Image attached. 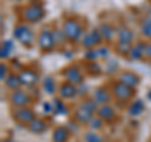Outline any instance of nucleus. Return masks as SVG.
Returning <instances> with one entry per match:
<instances>
[{
    "label": "nucleus",
    "mask_w": 151,
    "mask_h": 142,
    "mask_svg": "<svg viewBox=\"0 0 151 142\" xmlns=\"http://www.w3.org/2000/svg\"><path fill=\"white\" fill-rule=\"evenodd\" d=\"M68 133H69V130L67 127H63V126H59L57 127L53 132V142H65L68 138Z\"/></svg>",
    "instance_id": "obj_19"
},
{
    "label": "nucleus",
    "mask_w": 151,
    "mask_h": 142,
    "mask_svg": "<svg viewBox=\"0 0 151 142\" xmlns=\"http://www.w3.org/2000/svg\"><path fill=\"white\" fill-rule=\"evenodd\" d=\"M119 80L122 82L126 86H129L131 88H135L139 86L140 83V78L137 74H135L134 72H130V70H126V72H122L119 77Z\"/></svg>",
    "instance_id": "obj_11"
},
{
    "label": "nucleus",
    "mask_w": 151,
    "mask_h": 142,
    "mask_svg": "<svg viewBox=\"0 0 151 142\" xmlns=\"http://www.w3.org/2000/svg\"><path fill=\"white\" fill-rule=\"evenodd\" d=\"M98 29H100L103 39H106L107 42H111L116 35V29L111 24H108V23H101Z\"/></svg>",
    "instance_id": "obj_16"
},
{
    "label": "nucleus",
    "mask_w": 151,
    "mask_h": 142,
    "mask_svg": "<svg viewBox=\"0 0 151 142\" xmlns=\"http://www.w3.org/2000/svg\"><path fill=\"white\" fill-rule=\"evenodd\" d=\"M98 57V52L97 49H88L86 53H84V58H86L87 60H96V58Z\"/></svg>",
    "instance_id": "obj_32"
},
{
    "label": "nucleus",
    "mask_w": 151,
    "mask_h": 142,
    "mask_svg": "<svg viewBox=\"0 0 151 142\" xmlns=\"http://www.w3.org/2000/svg\"><path fill=\"white\" fill-rule=\"evenodd\" d=\"M5 86L9 89H12V91H17V89H19L22 86V80L19 78V75L10 74V75H8V78L5 79Z\"/></svg>",
    "instance_id": "obj_21"
},
{
    "label": "nucleus",
    "mask_w": 151,
    "mask_h": 142,
    "mask_svg": "<svg viewBox=\"0 0 151 142\" xmlns=\"http://www.w3.org/2000/svg\"><path fill=\"white\" fill-rule=\"evenodd\" d=\"M84 141L86 142H103L102 137L97 132H93V131H89L84 135Z\"/></svg>",
    "instance_id": "obj_29"
},
{
    "label": "nucleus",
    "mask_w": 151,
    "mask_h": 142,
    "mask_svg": "<svg viewBox=\"0 0 151 142\" xmlns=\"http://www.w3.org/2000/svg\"><path fill=\"white\" fill-rule=\"evenodd\" d=\"M93 99L97 102V105H108L112 99V94L111 92L108 91L107 88H103V87H100L97 89H94L93 92Z\"/></svg>",
    "instance_id": "obj_10"
},
{
    "label": "nucleus",
    "mask_w": 151,
    "mask_h": 142,
    "mask_svg": "<svg viewBox=\"0 0 151 142\" xmlns=\"http://www.w3.org/2000/svg\"><path fill=\"white\" fill-rule=\"evenodd\" d=\"M22 18L28 23H38L44 18V9L38 4H30L23 8Z\"/></svg>",
    "instance_id": "obj_2"
},
{
    "label": "nucleus",
    "mask_w": 151,
    "mask_h": 142,
    "mask_svg": "<svg viewBox=\"0 0 151 142\" xmlns=\"http://www.w3.org/2000/svg\"><path fill=\"white\" fill-rule=\"evenodd\" d=\"M117 40L122 42V43H132V40H134V33L129 28L121 27L117 30Z\"/></svg>",
    "instance_id": "obj_17"
},
{
    "label": "nucleus",
    "mask_w": 151,
    "mask_h": 142,
    "mask_svg": "<svg viewBox=\"0 0 151 142\" xmlns=\"http://www.w3.org/2000/svg\"><path fill=\"white\" fill-rule=\"evenodd\" d=\"M112 94L120 102H126L134 96V88L126 86V84L119 80V82H115L112 84Z\"/></svg>",
    "instance_id": "obj_4"
},
{
    "label": "nucleus",
    "mask_w": 151,
    "mask_h": 142,
    "mask_svg": "<svg viewBox=\"0 0 151 142\" xmlns=\"http://www.w3.org/2000/svg\"><path fill=\"white\" fill-rule=\"evenodd\" d=\"M92 118H93V113L88 112L87 110H84V108L81 107V106L74 111V120L77 121L78 123H81V125L89 123Z\"/></svg>",
    "instance_id": "obj_12"
},
{
    "label": "nucleus",
    "mask_w": 151,
    "mask_h": 142,
    "mask_svg": "<svg viewBox=\"0 0 151 142\" xmlns=\"http://www.w3.org/2000/svg\"><path fill=\"white\" fill-rule=\"evenodd\" d=\"M140 29H141V34L147 39H151V18L150 16H145L141 19L140 22Z\"/></svg>",
    "instance_id": "obj_20"
},
{
    "label": "nucleus",
    "mask_w": 151,
    "mask_h": 142,
    "mask_svg": "<svg viewBox=\"0 0 151 142\" xmlns=\"http://www.w3.org/2000/svg\"><path fill=\"white\" fill-rule=\"evenodd\" d=\"M6 72H8V67H6V65L5 64L0 65V78H1V80H5L8 78Z\"/></svg>",
    "instance_id": "obj_34"
},
{
    "label": "nucleus",
    "mask_w": 151,
    "mask_h": 142,
    "mask_svg": "<svg viewBox=\"0 0 151 142\" xmlns=\"http://www.w3.org/2000/svg\"><path fill=\"white\" fill-rule=\"evenodd\" d=\"M30 97L27 92L22 91V89H17V91H13L10 94V102L13 106H15L17 108L20 107H25L30 103Z\"/></svg>",
    "instance_id": "obj_7"
},
{
    "label": "nucleus",
    "mask_w": 151,
    "mask_h": 142,
    "mask_svg": "<svg viewBox=\"0 0 151 142\" xmlns=\"http://www.w3.org/2000/svg\"><path fill=\"white\" fill-rule=\"evenodd\" d=\"M13 117L15 118L18 122H20V123H28V125H29L30 122L35 118V115H34V112H33L30 108L20 107V108L14 110Z\"/></svg>",
    "instance_id": "obj_8"
},
{
    "label": "nucleus",
    "mask_w": 151,
    "mask_h": 142,
    "mask_svg": "<svg viewBox=\"0 0 151 142\" xmlns=\"http://www.w3.org/2000/svg\"><path fill=\"white\" fill-rule=\"evenodd\" d=\"M4 142H14V141H9V140H6V141H4Z\"/></svg>",
    "instance_id": "obj_43"
},
{
    "label": "nucleus",
    "mask_w": 151,
    "mask_h": 142,
    "mask_svg": "<svg viewBox=\"0 0 151 142\" xmlns=\"http://www.w3.org/2000/svg\"><path fill=\"white\" fill-rule=\"evenodd\" d=\"M146 47V42H139L136 45L132 47L131 52L129 53V58L131 60H140L144 57V50Z\"/></svg>",
    "instance_id": "obj_15"
},
{
    "label": "nucleus",
    "mask_w": 151,
    "mask_h": 142,
    "mask_svg": "<svg viewBox=\"0 0 151 142\" xmlns=\"http://www.w3.org/2000/svg\"><path fill=\"white\" fill-rule=\"evenodd\" d=\"M62 30L64 32L67 39L73 42V43L82 39V37L84 34L82 24L78 20H76V19H67L62 25Z\"/></svg>",
    "instance_id": "obj_1"
},
{
    "label": "nucleus",
    "mask_w": 151,
    "mask_h": 142,
    "mask_svg": "<svg viewBox=\"0 0 151 142\" xmlns=\"http://www.w3.org/2000/svg\"><path fill=\"white\" fill-rule=\"evenodd\" d=\"M77 89H78V94H84V93H87V86H86L84 83L77 86Z\"/></svg>",
    "instance_id": "obj_38"
},
{
    "label": "nucleus",
    "mask_w": 151,
    "mask_h": 142,
    "mask_svg": "<svg viewBox=\"0 0 151 142\" xmlns=\"http://www.w3.org/2000/svg\"><path fill=\"white\" fill-rule=\"evenodd\" d=\"M144 108H145L144 102L141 101V99H136V101H134L129 106V110H127V111H129L130 116H139L140 113L144 111Z\"/></svg>",
    "instance_id": "obj_22"
},
{
    "label": "nucleus",
    "mask_w": 151,
    "mask_h": 142,
    "mask_svg": "<svg viewBox=\"0 0 151 142\" xmlns=\"http://www.w3.org/2000/svg\"><path fill=\"white\" fill-rule=\"evenodd\" d=\"M81 42H82V45L86 47L87 49H92L93 47L96 45V43H94V39L92 37V33H86V34H83Z\"/></svg>",
    "instance_id": "obj_27"
},
{
    "label": "nucleus",
    "mask_w": 151,
    "mask_h": 142,
    "mask_svg": "<svg viewBox=\"0 0 151 142\" xmlns=\"http://www.w3.org/2000/svg\"><path fill=\"white\" fill-rule=\"evenodd\" d=\"M74 123H76V122H73V121H70L69 123H68V126H72V130H70V131H74V130H77V128H78V127L76 126Z\"/></svg>",
    "instance_id": "obj_41"
},
{
    "label": "nucleus",
    "mask_w": 151,
    "mask_h": 142,
    "mask_svg": "<svg viewBox=\"0 0 151 142\" xmlns=\"http://www.w3.org/2000/svg\"><path fill=\"white\" fill-rule=\"evenodd\" d=\"M97 52H98V57H107L108 55V49L105 48V47H102V48H97Z\"/></svg>",
    "instance_id": "obj_37"
},
{
    "label": "nucleus",
    "mask_w": 151,
    "mask_h": 142,
    "mask_svg": "<svg viewBox=\"0 0 151 142\" xmlns=\"http://www.w3.org/2000/svg\"><path fill=\"white\" fill-rule=\"evenodd\" d=\"M9 54H10V49L6 48L5 45H1V50H0V57L4 59V58H8Z\"/></svg>",
    "instance_id": "obj_35"
},
{
    "label": "nucleus",
    "mask_w": 151,
    "mask_h": 142,
    "mask_svg": "<svg viewBox=\"0 0 151 142\" xmlns=\"http://www.w3.org/2000/svg\"><path fill=\"white\" fill-rule=\"evenodd\" d=\"M38 45L44 52L53 50V48L55 47V43H54V38H53L52 30H49V29L40 30L39 35H38Z\"/></svg>",
    "instance_id": "obj_5"
},
{
    "label": "nucleus",
    "mask_w": 151,
    "mask_h": 142,
    "mask_svg": "<svg viewBox=\"0 0 151 142\" xmlns=\"http://www.w3.org/2000/svg\"><path fill=\"white\" fill-rule=\"evenodd\" d=\"M102 121H103V120H101L100 117H98V118H92L91 122H89L88 125L91 126L93 130H100L101 127L103 126V122H102Z\"/></svg>",
    "instance_id": "obj_33"
},
{
    "label": "nucleus",
    "mask_w": 151,
    "mask_h": 142,
    "mask_svg": "<svg viewBox=\"0 0 151 142\" xmlns=\"http://www.w3.org/2000/svg\"><path fill=\"white\" fill-rule=\"evenodd\" d=\"M115 115H116L115 108L110 105H103L98 108V111H97V116L103 121H111L112 118L115 117Z\"/></svg>",
    "instance_id": "obj_14"
},
{
    "label": "nucleus",
    "mask_w": 151,
    "mask_h": 142,
    "mask_svg": "<svg viewBox=\"0 0 151 142\" xmlns=\"http://www.w3.org/2000/svg\"><path fill=\"white\" fill-rule=\"evenodd\" d=\"M13 35L15 39H18L22 44H24L27 47H30L34 43V33L32 29H29L25 24H18L14 28Z\"/></svg>",
    "instance_id": "obj_3"
},
{
    "label": "nucleus",
    "mask_w": 151,
    "mask_h": 142,
    "mask_svg": "<svg viewBox=\"0 0 151 142\" xmlns=\"http://www.w3.org/2000/svg\"><path fill=\"white\" fill-rule=\"evenodd\" d=\"M3 45H5L6 47V48H9V49H13V47H14V44H13V40H5V42H4V43H3Z\"/></svg>",
    "instance_id": "obj_40"
},
{
    "label": "nucleus",
    "mask_w": 151,
    "mask_h": 142,
    "mask_svg": "<svg viewBox=\"0 0 151 142\" xmlns=\"http://www.w3.org/2000/svg\"><path fill=\"white\" fill-rule=\"evenodd\" d=\"M91 33H92V37H93V39H94V43H96V45H100L102 43V40H103V37L101 34L100 29H98V28H94V29Z\"/></svg>",
    "instance_id": "obj_31"
},
{
    "label": "nucleus",
    "mask_w": 151,
    "mask_h": 142,
    "mask_svg": "<svg viewBox=\"0 0 151 142\" xmlns=\"http://www.w3.org/2000/svg\"><path fill=\"white\" fill-rule=\"evenodd\" d=\"M59 94L62 98H73L78 94V89H77V86L74 84L69 83V82H65L63 83L62 86L59 88Z\"/></svg>",
    "instance_id": "obj_13"
},
{
    "label": "nucleus",
    "mask_w": 151,
    "mask_h": 142,
    "mask_svg": "<svg viewBox=\"0 0 151 142\" xmlns=\"http://www.w3.org/2000/svg\"><path fill=\"white\" fill-rule=\"evenodd\" d=\"M43 89L48 94H53L55 92V89H57L55 80L52 78V77H45L43 79Z\"/></svg>",
    "instance_id": "obj_23"
},
{
    "label": "nucleus",
    "mask_w": 151,
    "mask_h": 142,
    "mask_svg": "<svg viewBox=\"0 0 151 142\" xmlns=\"http://www.w3.org/2000/svg\"><path fill=\"white\" fill-rule=\"evenodd\" d=\"M43 110H44V113H50L52 112V106H50L49 102L43 103Z\"/></svg>",
    "instance_id": "obj_39"
},
{
    "label": "nucleus",
    "mask_w": 151,
    "mask_h": 142,
    "mask_svg": "<svg viewBox=\"0 0 151 142\" xmlns=\"http://www.w3.org/2000/svg\"><path fill=\"white\" fill-rule=\"evenodd\" d=\"M79 106L83 107L84 110H87L88 112H91V113L97 112L98 108H100V107H98V105H97V102L94 101V99H83Z\"/></svg>",
    "instance_id": "obj_24"
},
{
    "label": "nucleus",
    "mask_w": 151,
    "mask_h": 142,
    "mask_svg": "<svg viewBox=\"0 0 151 142\" xmlns=\"http://www.w3.org/2000/svg\"><path fill=\"white\" fill-rule=\"evenodd\" d=\"M53 105H54V110H55L57 113H59V115H67V113H68L67 107H65V105H64L62 101H60L59 98H55L54 99Z\"/></svg>",
    "instance_id": "obj_28"
},
{
    "label": "nucleus",
    "mask_w": 151,
    "mask_h": 142,
    "mask_svg": "<svg viewBox=\"0 0 151 142\" xmlns=\"http://www.w3.org/2000/svg\"><path fill=\"white\" fill-rule=\"evenodd\" d=\"M88 72L89 73H92V74H98L101 72V67H100V64H98L96 60H91V62L88 63Z\"/></svg>",
    "instance_id": "obj_30"
},
{
    "label": "nucleus",
    "mask_w": 151,
    "mask_h": 142,
    "mask_svg": "<svg viewBox=\"0 0 151 142\" xmlns=\"http://www.w3.org/2000/svg\"><path fill=\"white\" fill-rule=\"evenodd\" d=\"M144 57H146L147 59H151V42L150 43H146L145 50H144Z\"/></svg>",
    "instance_id": "obj_36"
},
{
    "label": "nucleus",
    "mask_w": 151,
    "mask_h": 142,
    "mask_svg": "<svg viewBox=\"0 0 151 142\" xmlns=\"http://www.w3.org/2000/svg\"><path fill=\"white\" fill-rule=\"evenodd\" d=\"M132 43H122V42H117L116 43V50L122 55H129V53L132 49Z\"/></svg>",
    "instance_id": "obj_26"
},
{
    "label": "nucleus",
    "mask_w": 151,
    "mask_h": 142,
    "mask_svg": "<svg viewBox=\"0 0 151 142\" xmlns=\"http://www.w3.org/2000/svg\"><path fill=\"white\" fill-rule=\"evenodd\" d=\"M19 78H20L23 86L32 87V86H34V84L38 83L39 75H38V73L33 69H22L20 74H19Z\"/></svg>",
    "instance_id": "obj_9"
},
{
    "label": "nucleus",
    "mask_w": 151,
    "mask_h": 142,
    "mask_svg": "<svg viewBox=\"0 0 151 142\" xmlns=\"http://www.w3.org/2000/svg\"><path fill=\"white\" fill-rule=\"evenodd\" d=\"M52 33H53V38H54L55 45H63L65 43L67 37H65L64 32L62 29H54V30H52Z\"/></svg>",
    "instance_id": "obj_25"
},
{
    "label": "nucleus",
    "mask_w": 151,
    "mask_h": 142,
    "mask_svg": "<svg viewBox=\"0 0 151 142\" xmlns=\"http://www.w3.org/2000/svg\"><path fill=\"white\" fill-rule=\"evenodd\" d=\"M64 78L67 82L74 84V86H79L83 83V73L77 65H69L64 69Z\"/></svg>",
    "instance_id": "obj_6"
},
{
    "label": "nucleus",
    "mask_w": 151,
    "mask_h": 142,
    "mask_svg": "<svg viewBox=\"0 0 151 142\" xmlns=\"http://www.w3.org/2000/svg\"><path fill=\"white\" fill-rule=\"evenodd\" d=\"M147 97H149V99H150V101H151V91L149 92V94H147Z\"/></svg>",
    "instance_id": "obj_42"
},
{
    "label": "nucleus",
    "mask_w": 151,
    "mask_h": 142,
    "mask_svg": "<svg viewBox=\"0 0 151 142\" xmlns=\"http://www.w3.org/2000/svg\"><path fill=\"white\" fill-rule=\"evenodd\" d=\"M28 128H29L30 132H33V133H42V132H44L47 130V123L40 120V118H34L29 125H28Z\"/></svg>",
    "instance_id": "obj_18"
}]
</instances>
